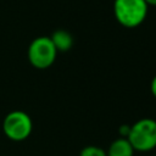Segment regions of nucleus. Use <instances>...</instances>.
<instances>
[{
  "instance_id": "2",
  "label": "nucleus",
  "mask_w": 156,
  "mask_h": 156,
  "mask_svg": "<svg viewBox=\"0 0 156 156\" xmlns=\"http://www.w3.org/2000/svg\"><path fill=\"white\" fill-rule=\"evenodd\" d=\"M134 151L146 152L156 147V121L149 117L133 123L127 136Z\"/></svg>"
},
{
  "instance_id": "10",
  "label": "nucleus",
  "mask_w": 156,
  "mask_h": 156,
  "mask_svg": "<svg viewBox=\"0 0 156 156\" xmlns=\"http://www.w3.org/2000/svg\"><path fill=\"white\" fill-rule=\"evenodd\" d=\"M147 6H156V0H145Z\"/></svg>"
},
{
  "instance_id": "1",
  "label": "nucleus",
  "mask_w": 156,
  "mask_h": 156,
  "mask_svg": "<svg viewBox=\"0 0 156 156\" xmlns=\"http://www.w3.org/2000/svg\"><path fill=\"white\" fill-rule=\"evenodd\" d=\"M149 6L145 0H115L113 15L117 22L126 28L140 26L147 16Z\"/></svg>"
},
{
  "instance_id": "4",
  "label": "nucleus",
  "mask_w": 156,
  "mask_h": 156,
  "mask_svg": "<svg viewBox=\"0 0 156 156\" xmlns=\"http://www.w3.org/2000/svg\"><path fill=\"white\" fill-rule=\"evenodd\" d=\"M4 134L12 141L26 140L33 130V122L30 116L21 110L9 112L2 122Z\"/></svg>"
},
{
  "instance_id": "6",
  "label": "nucleus",
  "mask_w": 156,
  "mask_h": 156,
  "mask_svg": "<svg viewBox=\"0 0 156 156\" xmlns=\"http://www.w3.org/2000/svg\"><path fill=\"white\" fill-rule=\"evenodd\" d=\"M50 39H51L55 49L57 50V52L58 51H61V52L68 51L72 48V45H73V38H72L71 33L67 32V30H65V29H57V30H55L51 34Z\"/></svg>"
},
{
  "instance_id": "8",
  "label": "nucleus",
  "mask_w": 156,
  "mask_h": 156,
  "mask_svg": "<svg viewBox=\"0 0 156 156\" xmlns=\"http://www.w3.org/2000/svg\"><path fill=\"white\" fill-rule=\"evenodd\" d=\"M129 129H130V126H128V124H122V126L119 127V129H118V133H119L121 138H127L128 134H129Z\"/></svg>"
},
{
  "instance_id": "7",
  "label": "nucleus",
  "mask_w": 156,
  "mask_h": 156,
  "mask_svg": "<svg viewBox=\"0 0 156 156\" xmlns=\"http://www.w3.org/2000/svg\"><path fill=\"white\" fill-rule=\"evenodd\" d=\"M79 156H106V151L100 146L88 145L80 150Z\"/></svg>"
},
{
  "instance_id": "3",
  "label": "nucleus",
  "mask_w": 156,
  "mask_h": 156,
  "mask_svg": "<svg viewBox=\"0 0 156 156\" xmlns=\"http://www.w3.org/2000/svg\"><path fill=\"white\" fill-rule=\"evenodd\" d=\"M57 50L55 49L50 37H38L32 40L28 46L27 56L29 63L37 69H46L56 60Z\"/></svg>"
},
{
  "instance_id": "9",
  "label": "nucleus",
  "mask_w": 156,
  "mask_h": 156,
  "mask_svg": "<svg viewBox=\"0 0 156 156\" xmlns=\"http://www.w3.org/2000/svg\"><path fill=\"white\" fill-rule=\"evenodd\" d=\"M150 90H151V94L154 95V98H156V76L151 79V83H150Z\"/></svg>"
},
{
  "instance_id": "5",
  "label": "nucleus",
  "mask_w": 156,
  "mask_h": 156,
  "mask_svg": "<svg viewBox=\"0 0 156 156\" xmlns=\"http://www.w3.org/2000/svg\"><path fill=\"white\" fill-rule=\"evenodd\" d=\"M134 155V149L130 145V143L128 141L127 138H117L115 139L107 151H106V156H133Z\"/></svg>"
}]
</instances>
